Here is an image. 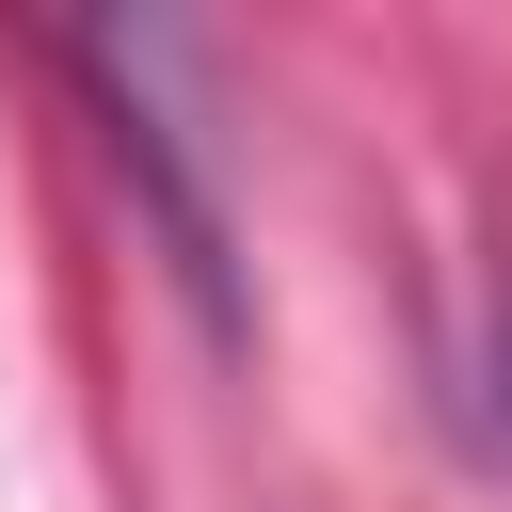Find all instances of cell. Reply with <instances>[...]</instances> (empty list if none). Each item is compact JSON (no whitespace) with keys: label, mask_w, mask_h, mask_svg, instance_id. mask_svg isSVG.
Returning a JSON list of instances; mask_svg holds the SVG:
<instances>
[{"label":"cell","mask_w":512,"mask_h":512,"mask_svg":"<svg viewBox=\"0 0 512 512\" xmlns=\"http://www.w3.org/2000/svg\"><path fill=\"white\" fill-rule=\"evenodd\" d=\"M496 384H512V304H496Z\"/></svg>","instance_id":"6da1fadb"}]
</instances>
